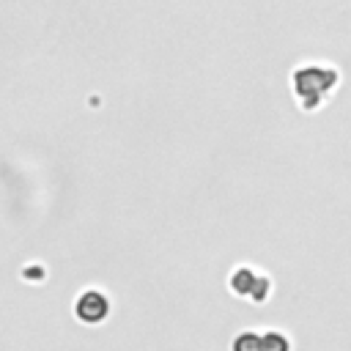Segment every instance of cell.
<instances>
[{
    "label": "cell",
    "mask_w": 351,
    "mask_h": 351,
    "mask_svg": "<svg viewBox=\"0 0 351 351\" xmlns=\"http://www.w3.org/2000/svg\"><path fill=\"white\" fill-rule=\"evenodd\" d=\"M230 291L239 293V296H244V299L263 302V299L269 296V291H271V282H269L263 274H258V271L241 266V269H236V271L230 274Z\"/></svg>",
    "instance_id": "obj_2"
},
{
    "label": "cell",
    "mask_w": 351,
    "mask_h": 351,
    "mask_svg": "<svg viewBox=\"0 0 351 351\" xmlns=\"http://www.w3.org/2000/svg\"><path fill=\"white\" fill-rule=\"evenodd\" d=\"M335 82H337V71L332 66H313L310 63L293 74V93L304 110H315L324 101V96L335 88Z\"/></svg>",
    "instance_id": "obj_1"
},
{
    "label": "cell",
    "mask_w": 351,
    "mask_h": 351,
    "mask_svg": "<svg viewBox=\"0 0 351 351\" xmlns=\"http://www.w3.org/2000/svg\"><path fill=\"white\" fill-rule=\"evenodd\" d=\"M74 313H77V318L85 321V324H99V321L107 318L110 302H107V296L99 293V291H85V293L74 302Z\"/></svg>",
    "instance_id": "obj_3"
},
{
    "label": "cell",
    "mask_w": 351,
    "mask_h": 351,
    "mask_svg": "<svg viewBox=\"0 0 351 351\" xmlns=\"http://www.w3.org/2000/svg\"><path fill=\"white\" fill-rule=\"evenodd\" d=\"M233 351H263L261 335H258V332H241V335L233 340Z\"/></svg>",
    "instance_id": "obj_5"
},
{
    "label": "cell",
    "mask_w": 351,
    "mask_h": 351,
    "mask_svg": "<svg viewBox=\"0 0 351 351\" xmlns=\"http://www.w3.org/2000/svg\"><path fill=\"white\" fill-rule=\"evenodd\" d=\"M261 346H263V351H291L288 337L282 332H277V329L261 332Z\"/></svg>",
    "instance_id": "obj_4"
}]
</instances>
